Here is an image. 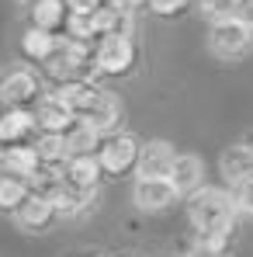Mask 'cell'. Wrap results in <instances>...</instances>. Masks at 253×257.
Returning a JSON list of instances; mask_svg holds the SVG:
<instances>
[{
  "mask_svg": "<svg viewBox=\"0 0 253 257\" xmlns=\"http://www.w3.org/2000/svg\"><path fill=\"white\" fill-rule=\"evenodd\" d=\"M45 70L59 84H87V77H90V52L84 49V42L63 39L59 49L45 59Z\"/></svg>",
  "mask_w": 253,
  "mask_h": 257,
  "instance_id": "obj_3",
  "label": "cell"
},
{
  "mask_svg": "<svg viewBox=\"0 0 253 257\" xmlns=\"http://www.w3.org/2000/svg\"><path fill=\"white\" fill-rule=\"evenodd\" d=\"M239 4H243V0H201V7H205V14H208L211 21H229V18H236V14H239Z\"/></svg>",
  "mask_w": 253,
  "mask_h": 257,
  "instance_id": "obj_22",
  "label": "cell"
},
{
  "mask_svg": "<svg viewBox=\"0 0 253 257\" xmlns=\"http://www.w3.org/2000/svg\"><path fill=\"white\" fill-rule=\"evenodd\" d=\"M132 59H135V49L128 42V35H108V39H101L94 52V66L101 73H125Z\"/></svg>",
  "mask_w": 253,
  "mask_h": 257,
  "instance_id": "obj_6",
  "label": "cell"
},
{
  "mask_svg": "<svg viewBox=\"0 0 253 257\" xmlns=\"http://www.w3.org/2000/svg\"><path fill=\"white\" fill-rule=\"evenodd\" d=\"M173 160H177V153L170 150V143H163V139L149 143V146L139 153V164H135L139 181H163V177H170Z\"/></svg>",
  "mask_w": 253,
  "mask_h": 257,
  "instance_id": "obj_7",
  "label": "cell"
},
{
  "mask_svg": "<svg viewBox=\"0 0 253 257\" xmlns=\"http://www.w3.org/2000/svg\"><path fill=\"white\" fill-rule=\"evenodd\" d=\"M56 97L66 104L73 122H84L97 132H115L118 118H122V108H118L115 94H108L94 84H63Z\"/></svg>",
  "mask_w": 253,
  "mask_h": 257,
  "instance_id": "obj_1",
  "label": "cell"
},
{
  "mask_svg": "<svg viewBox=\"0 0 253 257\" xmlns=\"http://www.w3.org/2000/svg\"><path fill=\"white\" fill-rule=\"evenodd\" d=\"M236 205L243 209V212L253 215V181H246L243 188H239V198H236Z\"/></svg>",
  "mask_w": 253,
  "mask_h": 257,
  "instance_id": "obj_26",
  "label": "cell"
},
{
  "mask_svg": "<svg viewBox=\"0 0 253 257\" xmlns=\"http://www.w3.org/2000/svg\"><path fill=\"white\" fill-rule=\"evenodd\" d=\"M32 195H28V181H21V177H11V174H4L0 177V209L4 212H18L25 202H28Z\"/></svg>",
  "mask_w": 253,
  "mask_h": 257,
  "instance_id": "obj_20",
  "label": "cell"
},
{
  "mask_svg": "<svg viewBox=\"0 0 253 257\" xmlns=\"http://www.w3.org/2000/svg\"><path fill=\"white\" fill-rule=\"evenodd\" d=\"M222 177L239 188L253 181V146H229L222 153Z\"/></svg>",
  "mask_w": 253,
  "mask_h": 257,
  "instance_id": "obj_12",
  "label": "cell"
},
{
  "mask_svg": "<svg viewBox=\"0 0 253 257\" xmlns=\"http://www.w3.org/2000/svg\"><path fill=\"white\" fill-rule=\"evenodd\" d=\"M208 45H211V52H215L218 59H239V56L250 49V32H246L236 18L215 21L211 32H208Z\"/></svg>",
  "mask_w": 253,
  "mask_h": 257,
  "instance_id": "obj_5",
  "label": "cell"
},
{
  "mask_svg": "<svg viewBox=\"0 0 253 257\" xmlns=\"http://www.w3.org/2000/svg\"><path fill=\"white\" fill-rule=\"evenodd\" d=\"M184 4H187V0H149V7H153L156 14H177Z\"/></svg>",
  "mask_w": 253,
  "mask_h": 257,
  "instance_id": "obj_24",
  "label": "cell"
},
{
  "mask_svg": "<svg viewBox=\"0 0 253 257\" xmlns=\"http://www.w3.org/2000/svg\"><path fill=\"white\" fill-rule=\"evenodd\" d=\"M139 143L125 136V132H111L101 146H97V160H101V171L108 174H125L139 164Z\"/></svg>",
  "mask_w": 253,
  "mask_h": 257,
  "instance_id": "obj_4",
  "label": "cell"
},
{
  "mask_svg": "<svg viewBox=\"0 0 253 257\" xmlns=\"http://www.w3.org/2000/svg\"><path fill=\"white\" fill-rule=\"evenodd\" d=\"M201 181H205V164H201L194 153H180V157L173 160L170 184L177 188V195H198V191H201Z\"/></svg>",
  "mask_w": 253,
  "mask_h": 257,
  "instance_id": "obj_9",
  "label": "cell"
},
{
  "mask_svg": "<svg viewBox=\"0 0 253 257\" xmlns=\"http://www.w3.org/2000/svg\"><path fill=\"white\" fill-rule=\"evenodd\" d=\"M59 212L56 209V202L52 198H42V195H32L21 209H18V222L25 226V229H42L52 222V215Z\"/></svg>",
  "mask_w": 253,
  "mask_h": 257,
  "instance_id": "obj_15",
  "label": "cell"
},
{
  "mask_svg": "<svg viewBox=\"0 0 253 257\" xmlns=\"http://www.w3.org/2000/svg\"><path fill=\"white\" fill-rule=\"evenodd\" d=\"M35 153H39L42 167H59V164H70L66 136H56V132H42V139L35 143Z\"/></svg>",
  "mask_w": 253,
  "mask_h": 257,
  "instance_id": "obj_18",
  "label": "cell"
},
{
  "mask_svg": "<svg viewBox=\"0 0 253 257\" xmlns=\"http://www.w3.org/2000/svg\"><path fill=\"white\" fill-rule=\"evenodd\" d=\"M59 42H63V39H56L52 32H42V28H28V32H25V52H28L32 59H42V63L59 49Z\"/></svg>",
  "mask_w": 253,
  "mask_h": 257,
  "instance_id": "obj_21",
  "label": "cell"
},
{
  "mask_svg": "<svg viewBox=\"0 0 253 257\" xmlns=\"http://www.w3.org/2000/svg\"><path fill=\"white\" fill-rule=\"evenodd\" d=\"M63 177H66V191H77V195H87V198H90V191H94V184H97V177H101V160H97V153H90V157H70Z\"/></svg>",
  "mask_w": 253,
  "mask_h": 257,
  "instance_id": "obj_8",
  "label": "cell"
},
{
  "mask_svg": "<svg viewBox=\"0 0 253 257\" xmlns=\"http://www.w3.org/2000/svg\"><path fill=\"white\" fill-rule=\"evenodd\" d=\"M236 21H239V25H243V28H246V32L253 35V0H243V4H239V14H236Z\"/></svg>",
  "mask_w": 253,
  "mask_h": 257,
  "instance_id": "obj_25",
  "label": "cell"
},
{
  "mask_svg": "<svg viewBox=\"0 0 253 257\" xmlns=\"http://www.w3.org/2000/svg\"><path fill=\"white\" fill-rule=\"evenodd\" d=\"M236 209H239V205H236L232 195L222 191V188H201L198 195H191V205H187L194 229H198L201 236H208L205 243H208L211 250H222V243H225V236H229V229H232Z\"/></svg>",
  "mask_w": 253,
  "mask_h": 257,
  "instance_id": "obj_2",
  "label": "cell"
},
{
  "mask_svg": "<svg viewBox=\"0 0 253 257\" xmlns=\"http://www.w3.org/2000/svg\"><path fill=\"white\" fill-rule=\"evenodd\" d=\"M66 11H70V7H66L63 0H35V4H32L35 28H42V32H56V28H63V25L70 21Z\"/></svg>",
  "mask_w": 253,
  "mask_h": 257,
  "instance_id": "obj_16",
  "label": "cell"
},
{
  "mask_svg": "<svg viewBox=\"0 0 253 257\" xmlns=\"http://www.w3.org/2000/svg\"><path fill=\"white\" fill-rule=\"evenodd\" d=\"M184 257H222V254H218V250H211L208 243H201V247H191Z\"/></svg>",
  "mask_w": 253,
  "mask_h": 257,
  "instance_id": "obj_27",
  "label": "cell"
},
{
  "mask_svg": "<svg viewBox=\"0 0 253 257\" xmlns=\"http://www.w3.org/2000/svg\"><path fill=\"white\" fill-rule=\"evenodd\" d=\"M70 14H97L101 11V0H66Z\"/></svg>",
  "mask_w": 253,
  "mask_h": 257,
  "instance_id": "obj_23",
  "label": "cell"
},
{
  "mask_svg": "<svg viewBox=\"0 0 253 257\" xmlns=\"http://www.w3.org/2000/svg\"><path fill=\"white\" fill-rule=\"evenodd\" d=\"M35 87H39V80H35L32 70H11L0 80V101L7 108H21V104H28L35 97Z\"/></svg>",
  "mask_w": 253,
  "mask_h": 257,
  "instance_id": "obj_11",
  "label": "cell"
},
{
  "mask_svg": "<svg viewBox=\"0 0 253 257\" xmlns=\"http://www.w3.org/2000/svg\"><path fill=\"white\" fill-rule=\"evenodd\" d=\"M132 198H135V205L146 209V212H163L170 202L177 198V188L170 184V177H163V181H135Z\"/></svg>",
  "mask_w": 253,
  "mask_h": 257,
  "instance_id": "obj_10",
  "label": "cell"
},
{
  "mask_svg": "<svg viewBox=\"0 0 253 257\" xmlns=\"http://www.w3.org/2000/svg\"><path fill=\"white\" fill-rule=\"evenodd\" d=\"M66 136V150H70V157H90L94 153V146H97V128L84 125V122H73V125L63 132Z\"/></svg>",
  "mask_w": 253,
  "mask_h": 257,
  "instance_id": "obj_19",
  "label": "cell"
},
{
  "mask_svg": "<svg viewBox=\"0 0 253 257\" xmlns=\"http://www.w3.org/2000/svg\"><path fill=\"white\" fill-rule=\"evenodd\" d=\"M94 32H97L101 39H108V35H128V11L122 4L101 7V11L94 14Z\"/></svg>",
  "mask_w": 253,
  "mask_h": 257,
  "instance_id": "obj_17",
  "label": "cell"
},
{
  "mask_svg": "<svg viewBox=\"0 0 253 257\" xmlns=\"http://www.w3.org/2000/svg\"><path fill=\"white\" fill-rule=\"evenodd\" d=\"M0 115H4V111H0Z\"/></svg>",
  "mask_w": 253,
  "mask_h": 257,
  "instance_id": "obj_29",
  "label": "cell"
},
{
  "mask_svg": "<svg viewBox=\"0 0 253 257\" xmlns=\"http://www.w3.org/2000/svg\"><path fill=\"white\" fill-rule=\"evenodd\" d=\"M142 4H149V0H122L125 11H135V7H142Z\"/></svg>",
  "mask_w": 253,
  "mask_h": 257,
  "instance_id": "obj_28",
  "label": "cell"
},
{
  "mask_svg": "<svg viewBox=\"0 0 253 257\" xmlns=\"http://www.w3.org/2000/svg\"><path fill=\"white\" fill-rule=\"evenodd\" d=\"M35 122L42 125V132H56V136H63L66 128L73 125V115H70V111H66V104L52 94V97H45L42 104H39Z\"/></svg>",
  "mask_w": 253,
  "mask_h": 257,
  "instance_id": "obj_14",
  "label": "cell"
},
{
  "mask_svg": "<svg viewBox=\"0 0 253 257\" xmlns=\"http://www.w3.org/2000/svg\"><path fill=\"white\" fill-rule=\"evenodd\" d=\"M35 125V115H28L25 108H7L0 115V143L4 146H18Z\"/></svg>",
  "mask_w": 253,
  "mask_h": 257,
  "instance_id": "obj_13",
  "label": "cell"
}]
</instances>
